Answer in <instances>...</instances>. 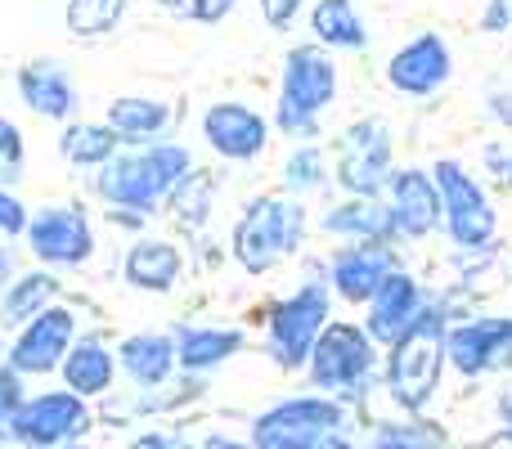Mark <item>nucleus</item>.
Instances as JSON below:
<instances>
[{
    "label": "nucleus",
    "mask_w": 512,
    "mask_h": 449,
    "mask_svg": "<svg viewBox=\"0 0 512 449\" xmlns=\"http://www.w3.org/2000/svg\"><path fill=\"white\" fill-rule=\"evenodd\" d=\"M14 171H23V135L14 122L0 117V176H14Z\"/></svg>",
    "instance_id": "nucleus-33"
},
{
    "label": "nucleus",
    "mask_w": 512,
    "mask_h": 449,
    "mask_svg": "<svg viewBox=\"0 0 512 449\" xmlns=\"http://www.w3.org/2000/svg\"><path fill=\"white\" fill-rule=\"evenodd\" d=\"M212 194H216L212 176H207V171H189V176H180L176 189L167 194L171 216H176L185 229L207 225V216H212Z\"/></svg>",
    "instance_id": "nucleus-27"
},
{
    "label": "nucleus",
    "mask_w": 512,
    "mask_h": 449,
    "mask_svg": "<svg viewBox=\"0 0 512 449\" xmlns=\"http://www.w3.org/2000/svg\"><path fill=\"white\" fill-rule=\"evenodd\" d=\"M23 229H27V207L0 189V234H23Z\"/></svg>",
    "instance_id": "nucleus-35"
},
{
    "label": "nucleus",
    "mask_w": 512,
    "mask_h": 449,
    "mask_svg": "<svg viewBox=\"0 0 512 449\" xmlns=\"http://www.w3.org/2000/svg\"><path fill=\"white\" fill-rule=\"evenodd\" d=\"M72 337H77V315L68 306H45L32 315V324L18 333V342L9 346V364L18 373H54V364L68 355Z\"/></svg>",
    "instance_id": "nucleus-11"
},
{
    "label": "nucleus",
    "mask_w": 512,
    "mask_h": 449,
    "mask_svg": "<svg viewBox=\"0 0 512 449\" xmlns=\"http://www.w3.org/2000/svg\"><path fill=\"white\" fill-rule=\"evenodd\" d=\"M90 427V409H86V396L77 391H45V396H23V405L14 409L9 418L5 436L23 445H68V441H81Z\"/></svg>",
    "instance_id": "nucleus-9"
},
{
    "label": "nucleus",
    "mask_w": 512,
    "mask_h": 449,
    "mask_svg": "<svg viewBox=\"0 0 512 449\" xmlns=\"http://www.w3.org/2000/svg\"><path fill=\"white\" fill-rule=\"evenodd\" d=\"M63 18H68V32L77 41L108 36L126 18V0H68V14Z\"/></svg>",
    "instance_id": "nucleus-29"
},
{
    "label": "nucleus",
    "mask_w": 512,
    "mask_h": 449,
    "mask_svg": "<svg viewBox=\"0 0 512 449\" xmlns=\"http://www.w3.org/2000/svg\"><path fill=\"white\" fill-rule=\"evenodd\" d=\"M373 373V337L355 324H324V333L310 346V382L319 391L351 396Z\"/></svg>",
    "instance_id": "nucleus-8"
},
{
    "label": "nucleus",
    "mask_w": 512,
    "mask_h": 449,
    "mask_svg": "<svg viewBox=\"0 0 512 449\" xmlns=\"http://www.w3.org/2000/svg\"><path fill=\"white\" fill-rule=\"evenodd\" d=\"M328 324V288L324 283H301L292 297L274 301L265 328H270V355L283 369H301L310 360V346Z\"/></svg>",
    "instance_id": "nucleus-6"
},
{
    "label": "nucleus",
    "mask_w": 512,
    "mask_h": 449,
    "mask_svg": "<svg viewBox=\"0 0 512 449\" xmlns=\"http://www.w3.org/2000/svg\"><path fill=\"white\" fill-rule=\"evenodd\" d=\"M158 5L176 18H189V23H221L239 0H158Z\"/></svg>",
    "instance_id": "nucleus-31"
},
{
    "label": "nucleus",
    "mask_w": 512,
    "mask_h": 449,
    "mask_svg": "<svg viewBox=\"0 0 512 449\" xmlns=\"http://www.w3.org/2000/svg\"><path fill=\"white\" fill-rule=\"evenodd\" d=\"M194 171V153L180 144H149L144 153H126V158H108L99 167L95 194L104 198L113 212H153L162 198L176 189L180 176Z\"/></svg>",
    "instance_id": "nucleus-1"
},
{
    "label": "nucleus",
    "mask_w": 512,
    "mask_h": 449,
    "mask_svg": "<svg viewBox=\"0 0 512 449\" xmlns=\"http://www.w3.org/2000/svg\"><path fill=\"white\" fill-rule=\"evenodd\" d=\"M450 68H454V59H450V50H445V41L436 32H423V36H414L409 45H400V50L391 54L387 81H391L396 95L427 99L450 81Z\"/></svg>",
    "instance_id": "nucleus-12"
},
{
    "label": "nucleus",
    "mask_w": 512,
    "mask_h": 449,
    "mask_svg": "<svg viewBox=\"0 0 512 449\" xmlns=\"http://www.w3.org/2000/svg\"><path fill=\"white\" fill-rule=\"evenodd\" d=\"M301 5H306V0H261V14H265V23H270L274 32H288V27L297 23Z\"/></svg>",
    "instance_id": "nucleus-34"
},
{
    "label": "nucleus",
    "mask_w": 512,
    "mask_h": 449,
    "mask_svg": "<svg viewBox=\"0 0 512 449\" xmlns=\"http://www.w3.org/2000/svg\"><path fill=\"white\" fill-rule=\"evenodd\" d=\"M180 270H185L180 252L171 243H162V238H144V243H135L122 261L126 283L140 288V292H171L180 283Z\"/></svg>",
    "instance_id": "nucleus-20"
},
{
    "label": "nucleus",
    "mask_w": 512,
    "mask_h": 449,
    "mask_svg": "<svg viewBox=\"0 0 512 449\" xmlns=\"http://www.w3.org/2000/svg\"><path fill=\"white\" fill-rule=\"evenodd\" d=\"M252 445L265 449H315V445H346V414L342 400L328 396H292L265 409L252 423Z\"/></svg>",
    "instance_id": "nucleus-4"
},
{
    "label": "nucleus",
    "mask_w": 512,
    "mask_h": 449,
    "mask_svg": "<svg viewBox=\"0 0 512 449\" xmlns=\"http://www.w3.org/2000/svg\"><path fill=\"white\" fill-rule=\"evenodd\" d=\"M391 126L382 117H364V122L346 126L337 140V185L351 198H378L391 176Z\"/></svg>",
    "instance_id": "nucleus-7"
},
{
    "label": "nucleus",
    "mask_w": 512,
    "mask_h": 449,
    "mask_svg": "<svg viewBox=\"0 0 512 449\" xmlns=\"http://www.w3.org/2000/svg\"><path fill=\"white\" fill-rule=\"evenodd\" d=\"M18 95H23V104L32 108L36 117H54V122L72 117V108H77V86H72L68 68L54 59L27 63V68L18 72Z\"/></svg>",
    "instance_id": "nucleus-18"
},
{
    "label": "nucleus",
    "mask_w": 512,
    "mask_h": 449,
    "mask_svg": "<svg viewBox=\"0 0 512 449\" xmlns=\"http://www.w3.org/2000/svg\"><path fill=\"white\" fill-rule=\"evenodd\" d=\"M203 140L212 144V153H221L225 162H252L270 144V126L265 117L248 104H212L203 113Z\"/></svg>",
    "instance_id": "nucleus-13"
},
{
    "label": "nucleus",
    "mask_w": 512,
    "mask_h": 449,
    "mask_svg": "<svg viewBox=\"0 0 512 449\" xmlns=\"http://www.w3.org/2000/svg\"><path fill=\"white\" fill-rule=\"evenodd\" d=\"M239 351H243L239 328H185L176 337V364L185 373H207Z\"/></svg>",
    "instance_id": "nucleus-23"
},
{
    "label": "nucleus",
    "mask_w": 512,
    "mask_h": 449,
    "mask_svg": "<svg viewBox=\"0 0 512 449\" xmlns=\"http://www.w3.org/2000/svg\"><path fill=\"white\" fill-rule=\"evenodd\" d=\"M337 99V63L328 45H297L283 59V86L274 104V126L292 140H315L319 113Z\"/></svg>",
    "instance_id": "nucleus-2"
},
{
    "label": "nucleus",
    "mask_w": 512,
    "mask_h": 449,
    "mask_svg": "<svg viewBox=\"0 0 512 449\" xmlns=\"http://www.w3.org/2000/svg\"><path fill=\"white\" fill-rule=\"evenodd\" d=\"M391 189V216H396V229L409 238H427L441 221V189L427 180V171H396L387 176Z\"/></svg>",
    "instance_id": "nucleus-15"
},
{
    "label": "nucleus",
    "mask_w": 512,
    "mask_h": 449,
    "mask_svg": "<svg viewBox=\"0 0 512 449\" xmlns=\"http://www.w3.org/2000/svg\"><path fill=\"white\" fill-rule=\"evenodd\" d=\"M324 149L319 144H297V149L288 153V162H283V185H288V194H310V189L324 185Z\"/></svg>",
    "instance_id": "nucleus-30"
},
{
    "label": "nucleus",
    "mask_w": 512,
    "mask_h": 449,
    "mask_svg": "<svg viewBox=\"0 0 512 449\" xmlns=\"http://www.w3.org/2000/svg\"><path fill=\"white\" fill-rule=\"evenodd\" d=\"M54 274H23L18 283H9L5 288V301H0V319L5 324H23V319H32L36 310H45L50 306V297H54Z\"/></svg>",
    "instance_id": "nucleus-28"
},
{
    "label": "nucleus",
    "mask_w": 512,
    "mask_h": 449,
    "mask_svg": "<svg viewBox=\"0 0 512 449\" xmlns=\"http://www.w3.org/2000/svg\"><path fill=\"white\" fill-rule=\"evenodd\" d=\"M306 234V212L292 198H256L234 225V261L248 274H265L292 256Z\"/></svg>",
    "instance_id": "nucleus-5"
},
{
    "label": "nucleus",
    "mask_w": 512,
    "mask_h": 449,
    "mask_svg": "<svg viewBox=\"0 0 512 449\" xmlns=\"http://www.w3.org/2000/svg\"><path fill=\"white\" fill-rule=\"evenodd\" d=\"M18 405H23V373H18L14 364H5V369H0V436H5Z\"/></svg>",
    "instance_id": "nucleus-32"
},
{
    "label": "nucleus",
    "mask_w": 512,
    "mask_h": 449,
    "mask_svg": "<svg viewBox=\"0 0 512 449\" xmlns=\"http://www.w3.org/2000/svg\"><path fill=\"white\" fill-rule=\"evenodd\" d=\"M396 270V256L387 243H355L333 256V292L342 301H369L387 274Z\"/></svg>",
    "instance_id": "nucleus-17"
},
{
    "label": "nucleus",
    "mask_w": 512,
    "mask_h": 449,
    "mask_svg": "<svg viewBox=\"0 0 512 449\" xmlns=\"http://www.w3.org/2000/svg\"><path fill=\"white\" fill-rule=\"evenodd\" d=\"M310 32L328 50H364L369 45V27H364L360 9L351 0H315L310 9Z\"/></svg>",
    "instance_id": "nucleus-24"
},
{
    "label": "nucleus",
    "mask_w": 512,
    "mask_h": 449,
    "mask_svg": "<svg viewBox=\"0 0 512 449\" xmlns=\"http://www.w3.org/2000/svg\"><path fill=\"white\" fill-rule=\"evenodd\" d=\"M117 144H122V135L113 131V126H90V122H81V126H68V131H63V158L72 162V167H104L108 158H113L117 153Z\"/></svg>",
    "instance_id": "nucleus-26"
},
{
    "label": "nucleus",
    "mask_w": 512,
    "mask_h": 449,
    "mask_svg": "<svg viewBox=\"0 0 512 449\" xmlns=\"http://www.w3.org/2000/svg\"><path fill=\"white\" fill-rule=\"evenodd\" d=\"M63 369V382H68L77 396H104L108 387H113V373H117V360L113 351H108L104 342H72L68 355L59 360Z\"/></svg>",
    "instance_id": "nucleus-22"
},
{
    "label": "nucleus",
    "mask_w": 512,
    "mask_h": 449,
    "mask_svg": "<svg viewBox=\"0 0 512 449\" xmlns=\"http://www.w3.org/2000/svg\"><path fill=\"white\" fill-rule=\"evenodd\" d=\"M369 301L373 306H369V328H364V333H369L373 342L391 346L409 324H414L418 310H423V283H418L414 274H405V270H391L387 279L373 288Z\"/></svg>",
    "instance_id": "nucleus-14"
},
{
    "label": "nucleus",
    "mask_w": 512,
    "mask_h": 449,
    "mask_svg": "<svg viewBox=\"0 0 512 449\" xmlns=\"http://www.w3.org/2000/svg\"><path fill=\"white\" fill-rule=\"evenodd\" d=\"M108 126H113L122 140L144 144V140H158V135L171 126V108L158 104V99L122 95V99H113V104H108Z\"/></svg>",
    "instance_id": "nucleus-25"
},
{
    "label": "nucleus",
    "mask_w": 512,
    "mask_h": 449,
    "mask_svg": "<svg viewBox=\"0 0 512 449\" xmlns=\"http://www.w3.org/2000/svg\"><path fill=\"white\" fill-rule=\"evenodd\" d=\"M117 364L126 369V378L135 387H162L171 373L180 369L176 364V337L167 333H135L117 346Z\"/></svg>",
    "instance_id": "nucleus-19"
},
{
    "label": "nucleus",
    "mask_w": 512,
    "mask_h": 449,
    "mask_svg": "<svg viewBox=\"0 0 512 449\" xmlns=\"http://www.w3.org/2000/svg\"><path fill=\"white\" fill-rule=\"evenodd\" d=\"M441 360H445V328L432 310H418L414 324L391 342V360H387V391L405 414L432 400L436 382H441Z\"/></svg>",
    "instance_id": "nucleus-3"
},
{
    "label": "nucleus",
    "mask_w": 512,
    "mask_h": 449,
    "mask_svg": "<svg viewBox=\"0 0 512 449\" xmlns=\"http://www.w3.org/2000/svg\"><path fill=\"white\" fill-rule=\"evenodd\" d=\"M27 243L32 256L45 265H81L95 252V234L90 221L77 207H41L27 216Z\"/></svg>",
    "instance_id": "nucleus-10"
},
{
    "label": "nucleus",
    "mask_w": 512,
    "mask_h": 449,
    "mask_svg": "<svg viewBox=\"0 0 512 449\" xmlns=\"http://www.w3.org/2000/svg\"><path fill=\"white\" fill-rule=\"evenodd\" d=\"M373 441L378 445H427L432 436H427V427H378Z\"/></svg>",
    "instance_id": "nucleus-36"
},
{
    "label": "nucleus",
    "mask_w": 512,
    "mask_h": 449,
    "mask_svg": "<svg viewBox=\"0 0 512 449\" xmlns=\"http://www.w3.org/2000/svg\"><path fill=\"white\" fill-rule=\"evenodd\" d=\"M324 229L351 238V243H391V238L400 234L391 207H382L378 198H351V203L333 207V212L324 216Z\"/></svg>",
    "instance_id": "nucleus-21"
},
{
    "label": "nucleus",
    "mask_w": 512,
    "mask_h": 449,
    "mask_svg": "<svg viewBox=\"0 0 512 449\" xmlns=\"http://www.w3.org/2000/svg\"><path fill=\"white\" fill-rule=\"evenodd\" d=\"M436 189H441V203H445V212H450L454 243H463V247L481 243V238L490 234V212H486V203H481L477 185H472L454 162H441V167H436Z\"/></svg>",
    "instance_id": "nucleus-16"
}]
</instances>
